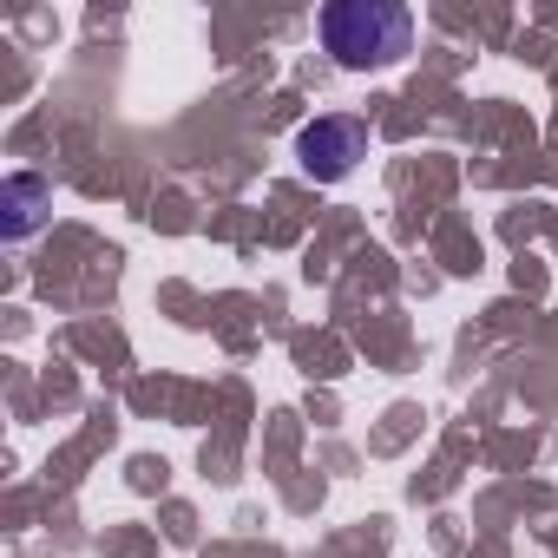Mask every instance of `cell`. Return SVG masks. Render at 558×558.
I'll return each instance as SVG.
<instances>
[{
	"mask_svg": "<svg viewBox=\"0 0 558 558\" xmlns=\"http://www.w3.org/2000/svg\"><path fill=\"white\" fill-rule=\"evenodd\" d=\"M414 40V21L395 0H336L323 8V47L349 66V73H375V66H395Z\"/></svg>",
	"mask_w": 558,
	"mask_h": 558,
	"instance_id": "6da1fadb",
	"label": "cell"
},
{
	"mask_svg": "<svg viewBox=\"0 0 558 558\" xmlns=\"http://www.w3.org/2000/svg\"><path fill=\"white\" fill-rule=\"evenodd\" d=\"M40 204H53V191L40 184V178H8V236H27L34 223H40Z\"/></svg>",
	"mask_w": 558,
	"mask_h": 558,
	"instance_id": "3957f363",
	"label": "cell"
},
{
	"mask_svg": "<svg viewBox=\"0 0 558 558\" xmlns=\"http://www.w3.org/2000/svg\"><path fill=\"white\" fill-rule=\"evenodd\" d=\"M355 158H368V125H362V119L329 112V119H316V125L296 132V165H303L316 184H342V178L355 171Z\"/></svg>",
	"mask_w": 558,
	"mask_h": 558,
	"instance_id": "7a4b0ae2",
	"label": "cell"
}]
</instances>
